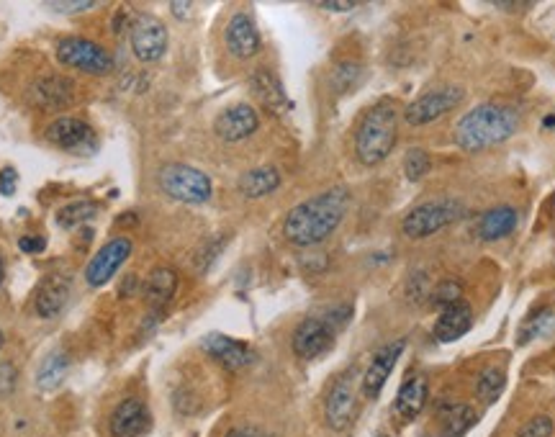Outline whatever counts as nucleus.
Wrapping results in <instances>:
<instances>
[{
	"label": "nucleus",
	"instance_id": "obj_18",
	"mask_svg": "<svg viewBox=\"0 0 555 437\" xmlns=\"http://www.w3.org/2000/svg\"><path fill=\"white\" fill-rule=\"evenodd\" d=\"M224 39H227L229 52H232L237 60H250V57H255V54L260 52V44H263L260 42V31H257L250 13H237V16L229 21Z\"/></svg>",
	"mask_w": 555,
	"mask_h": 437
},
{
	"label": "nucleus",
	"instance_id": "obj_14",
	"mask_svg": "<svg viewBox=\"0 0 555 437\" xmlns=\"http://www.w3.org/2000/svg\"><path fill=\"white\" fill-rule=\"evenodd\" d=\"M201 348L209 355H214L221 366L229 368V371H242V368H247L255 360V353L250 350V345L232 340L227 335H219V332H211V335L203 337Z\"/></svg>",
	"mask_w": 555,
	"mask_h": 437
},
{
	"label": "nucleus",
	"instance_id": "obj_6",
	"mask_svg": "<svg viewBox=\"0 0 555 437\" xmlns=\"http://www.w3.org/2000/svg\"><path fill=\"white\" fill-rule=\"evenodd\" d=\"M466 214L460 201L453 198H440V201H427V204H419L417 209H412L404 216L401 229L409 240H424L430 234L440 232L448 224L458 222L460 216Z\"/></svg>",
	"mask_w": 555,
	"mask_h": 437
},
{
	"label": "nucleus",
	"instance_id": "obj_20",
	"mask_svg": "<svg viewBox=\"0 0 555 437\" xmlns=\"http://www.w3.org/2000/svg\"><path fill=\"white\" fill-rule=\"evenodd\" d=\"M250 88H252V96L263 103L270 114L283 116L291 111V101H288L286 90H283L281 80H278L275 72L265 70V67L263 70H255L250 78Z\"/></svg>",
	"mask_w": 555,
	"mask_h": 437
},
{
	"label": "nucleus",
	"instance_id": "obj_12",
	"mask_svg": "<svg viewBox=\"0 0 555 437\" xmlns=\"http://www.w3.org/2000/svg\"><path fill=\"white\" fill-rule=\"evenodd\" d=\"M355 412V371H347L337 378L327 394V422L332 430L342 432Z\"/></svg>",
	"mask_w": 555,
	"mask_h": 437
},
{
	"label": "nucleus",
	"instance_id": "obj_42",
	"mask_svg": "<svg viewBox=\"0 0 555 437\" xmlns=\"http://www.w3.org/2000/svg\"><path fill=\"white\" fill-rule=\"evenodd\" d=\"M543 126H545V129H555V111L550 116H545Z\"/></svg>",
	"mask_w": 555,
	"mask_h": 437
},
{
	"label": "nucleus",
	"instance_id": "obj_23",
	"mask_svg": "<svg viewBox=\"0 0 555 437\" xmlns=\"http://www.w3.org/2000/svg\"><path fill=\"white\" fill-rule=\"evenodd\" d=\"M517 211L512 206H496V209L486 211L481 216V222H478V237L486 242H494V240H502L507 234H512L517 229Z\"/></svg>",
	"mask_w": 555,
	"mask_h": 437
},
{
	"label": "nucleus",
	"instance_id": "obj_4",
	"mask_svg": "<svg viewBox=\"0 0 555 437\" xmlns=\"http://www.w3.org/2000/svg\"><path fill=\"white\" fill-rule=\"evenodd\" d=\"M350 309H332L327 317H309L293 332V353L304 360H314L335 345L340 324L347 322Z\"/></svg>",
	"mask_w": 555,
	"mask_h": 437
},
{
	"label": "nucleus",
	"instance_id": "obj_41",
	"mask_svg": "<svg viewBox=\"0 0 555 437\" xmlns=\"http://www.w3.org/2000/svg\"><path fill=\"white\" fill-rule=\"evenodd\" d=\"M170 11L175 13V18H178V21H180V18L185 21V16L193 11V6H191V3H170Z\"/></svg>",
	"mask_w": 555,
	"mask_h": 437
},
{
	"label": "nucleus",
	"instance_id": "obj_26",
	"mask_svg": "<svg viewBox=\"0 0 555 437\" xmlns=\"http://www.w3.org/2000/svg\"><path fill=\"white\" fill-rule=\"evenodd\" d=\"M175 288H178V276L173 268H157L144 283V296L152 306H165L173 299Z\"/></svg>",
	"mask_w": 555,
	"mask_h": 437
},
{
	"label": "nucleus",
	"instance_id": "obj_5",
	"mask_svg": "<svg viewBox=\"0 0 555 437\" xmlns=\"http://www.w3.org/2000/svg\"><path fill=\"white\" fill-rule=\"evenodd\" d=\"M157 183H160L162 191L180 204H206L214 193L209 175L191 168V165H183V162H168L165 168H160Z\"/></svg>",
	"mask_w": 555,
	"mask_h": 437
},
{
	"label": "nucleus",
	"instance_id": "obj_3",
	"mask_svg": "<svg viewBox=\"0 0 555 437\" xmlns=\"http://www.w3.org/2000/svg\"><path fill=\"white\" fill-rule=\"evenodd\" d=\"M399 137V111L391 101H381L370 108L355 132V155L363 165L373 168L386 160Z\"/></svg>",
	"mask_w": 555,
	"mask_h": 437
},
{
	"label": "nucleus",
	"instance_id": "obj_16",
	"mask_svg": "<svg viewBox=\"0 0 555 437\" xmlns=\"http://www.w3.org/2000/svg\"><path fill=\"white\" fill-rule=\"evenodd\" d=\"M67 299H70V278L62 273H49L34 291V312L42 319H52L65 309Z\"/></svg>",
	"mask_w": 555,
	"mask_h": 437
},
{
	"label": "nucleus",
	"instance_id": "obj_9",
	"mask_svg": "<svg viewBox=\"0 0 555 437\" xmlns=\"http://www.w3.org/2000/svg\"><path fill=\"white\" fill-rule=\"evenodd\" d=\"M463 101V88L460 85H440L412 101L404 111V121L409 126H424L437 121L440 116L450 114L458 103Z\"/></svg>",
	"mask_w": 555,
	"mask_h": 437
},
{
	"label": "nucleus",
	"instance_id": "obj_13",
	"mask_svg": "<svg viewBox=\"0 0 555 437\" xmlns=\"http://www.w3.org/2000/svg\"><path fill=\"white\" fill-rule=\"evenodd\" d=\"M257 126H260V116H257L255 108L250 103H237V106H229L227 111H221L216 116L214 132L224 142H242V139L257 132Z\"/></svg>",
	"mask_w": 555,
	"mask_h": 437
},
{
	"label": "nucleus",
	"instance_id": "obj_37",
	"mask_svg": "<svg viewBox=\"0 0 555 437\" xmlns=\"http://www.w3.org/2000/svg\"><path fill=\"white\" fill-rule=\"evenodd\" d=\"M18 188V173L13 168L0 170V196H13Z\"/></svg>",
	"mask_w": 555,
	"mask_h": 437
},
{
	"label": "nucleus",
	"instance_id": "obj_25",
	"mask_svg": "<svg viewBox=\"0 0 555 437\" xmlns=\"http://www.w3.org/2000/svg\"><path fill=\"white\" fill-rule=\"evenodd\" d=\"M278 186H281V173L270 168V165L250 170V173L239 178V191L245 193L247 198H263L268 193H273Z\"/></svg>",
	"mask_w": 555,
	"mask_h": 437
},
{
	"label": "nucleus",
	"instance_id": "obj_44",
	"mask_svg": "<svg viewBox=\"0 0 555 437\" xmlns=\"http://www.w3.org/2000/svg\"><path fill=\"white\" fill-rule=\"evenodd\" d=\"M0 348H3V332H0Z\"/></svg>",
	"mask_w": 555,
	"mask_h": 437
},
{
	"label": "nucleus",
	"instance_id": "obj_24",
	"mask_svg": "<svg viewBox=\"0 0 555 437\" xmlns=\"http://www.w3.org/2000/svg\"><path fill=\"white\" fill-rule=\"evenodd\" d=\"M437 420H440L442 435L445 437H463L476 425L478 414L468 404H445L440 414H437Z\"/></svg>",
	"mask_w": 555,
	"mask_h": 437
},
{
	"label": "nucleus",
	"instance_id": "obj_28",
	"mask_svg": "<svg viewBox=\"0 0 555 437\" xmlns=\"http://www.w3.org/2000/svg\"><path fill=\"white\" fill-rule=\"evenodd\" d=\"M96 214L98 206L93 204V201H70V204H65L62 209H57L54 219H57V224H60L62 229H72L90 222Z\"/></svg>",
	"mask_w": 555,
	"mask_h": 437
},
{
	"label": "nucleus",
	"instance_id": "obj_8",
	"mask_svg": "<svg viewBox=\"0 0 555 437\" xmlns=\"http://www.w3.org/2000/svg\"><path fill=\"white\" fill-rule=\"evenodd\" d=\"M129 44L139 62H157L168 52V29L152 13H139L129 26Z\"/></svg>",
	"mask_w": 555,
	"mask_h": 437
},
{
	"label": "nucleus",
	"instance_id": "obj_10",
	"mask_svg": "<svg viewBox=\"0 0 555 437\" xmlns=\"http://www.w3.org/2000/svg\"><path fill=\"white\" fill-rule=\"evenodd\" d=\"M49 144L60 147V150L72 152V155H90L98 150V134L93 126L75 116H60L47 126L44 132Z\"/></svg>",
	"mask_w": 555,
	"mask_h": 437
},
{
	"label": "nucleus",
	"instance_id": "obj_15",
	"mask_svg": "<svg viewBox=\"0 0 555 437\" xmlns=\"http://www.w3.org/2000/svg\"><path fill=\"white\" fill-rule=\"evenodd\" d=\"M75 101V85L67 78H39L29 88V103L42 111H62Z\"/></svg>",
	"mask_w": 555,
	"mask_h": 437
},
{
	"label": "nucleus",
	"instance_id": "obj_2",
	"mask_svg": "<svg viewBox=\"0 0 555 437\" xmlns=\"http://www.w3.org/2000/svg\"><path fill=\"white\" fill-rule=\"evenodd\" d=\"M517 132V114L507 106L481 103L471 108L455 126V144L466 152L489 150Z\"/></svg>",
	"mask_w": 555,
	"mask_h": 437
},
{
	"label": "nucleus",
	"instance_id": "obj_40",
	"mask_svg": "<svg viewBox=\"0 0 555 437\" xmlns=\"http://www.w3.org/2000/svg\"><path fill=\"white\" fill-rule=\"evenodd\" d=\"M319 8L332 13H347V11H353L355 3H319Z\"/></svg>",
	"mask_w": 555,
	"mask_h": 437
},
{
	"label": "nucleus",
	"instance_id": "obj_19",
	"mask_svg": "<svg viewBox=\"0 0 555 437\" xmlns=\"http://www.w3.org/2000/svg\"><path fill=\"white\" fill-rule=\"evenodd\" d=\"M150 427V409L142 399H124L111 414V435L114 437H139Z\"/></svg>",
	"mask_w": 555,
	"mask_h": 437
},
{
	"label": "nucleus",
	"instance_id": "obj_7",
	"mask_svg": "<svg viewBox=\"0 0 555 437\" xmlns=\"http://www.w3.org/2000/svg\"><path fill=\"white\" fill-rule=\"evenodd\" d=\"M57 60L65 67H72L88 75H106L114 70V57L101 44L83 39V36H65L57 44Z\"/></svg>",
	"mask_w": 555,
	"mask_h": 437
},
{
	"label": "nucleus",
	"instance_id": "obj_30",
	"mask_svg": "<svg viewBox=\"0 0 555 437\" xmlns=\"http://www.w3.org/2000/svg\"><path fill=\"white\" fill-rule=\"evenodd\" d=\"M460 299H463V286H460V281H450V278L437 283L430 294L432 306H437V309H448V306L458 304Z\"/></svg>",
	"mask_w": 555,
	"mask_h": 437
},
{
	"label": "nucleus",
	"instance_id": "obj_38",
	"mask_svg": "<svg viewBox=\"0 0 555 437\" xmlns=\"http://www.w3.org/2000/svg\"><path fill=\"white\" fill-rule=\"evenodd\" d=\"M44 245H47L44 237H31V234H26V237L18 240V247H21V252H26V255H39V252L44 250Z\"/></svg>",
	"mask_w": 555,
	"mask_h": 437
},
{
	"label": "nucleus",
	"instance_id": "obj_29",
	"mask_svg": "<svg viewBox=\"0 0 555 437\" xmlns=\"http://www.w3.org/2000/svg\"><path fill=\"white\" fill-rule=\"evenodd\" d=\"M504 386H507V376L502 371H496V368H486L481 376H478V384H476V394L484 399L486 404H494L499 396H502Z\"/></svg>",
	"mask_w": 555,
	"mask_h": 437
},
{
	"label": "nucleus",
	"instance_id": "obj_11",
	"mask_svg": "<svg viewBox=\"0 0 555 437\" xmlns=\"http://www.w3.org/2000/svg\"><path fill=\"white\" fill-rule=\"evenodd\" d=\"M132 247L134 245L129 237H114V240H108L106 245L93 255L88 268H85V281H88V286H106V283L116 276V270L126 263V258L132 255Z\"/></svg>",
	"mask_w": 555,
	"mask_h": 437
},
{
	"label": "nucleus",
	"instance_id": "obj_22",
	"mask_svg": "<svg viewBox=\"0 0 555 437\" xmlns=\"http://www.w3.org/2000/svg\"><path fill=\"white\" fill-rule=\"evenodd\" d=\"M427 378L422 373H414L401 384L399 394H396V412L404 417V420H414L419 412L424 409V402H427Z\"/></svg>",
	"mask_w": 555,
	"mask_h": 437
},
{
	"label": "nucleus",
	"instance_id": "obj_39",
	"mask_svg": "<svg viewBox=\"0 0 555 437\" xmlns=\"http://www.w3.org/2000/svg\"><path fill=\"white\" fill-rule=\"evenodd\" d=\"M227 437H270L268 432L260 430V427H234L227 432Z\"/></svg>",
	"mask_w": 555,
	"mask_h": 437
},
{
	"label": "nucleus",
	"instance_id": "obj_17",
	"mask_svg": "<svg viewBox=\"0 0 555 437\" xmlns=\"http://www.w3.org/2000/svg\"><path fill=\"white\" fill-rule=\"evenodd\" d=\"M404 340H396V342H388V345H383L381 350H378L376 355H373V360H370V366L365 368V376H363V394L365 396H378L381 394L383 384L388 381V376H391V371H394L396 360L401 358V353H404Z\"/></svg>",
	"mask_w": 555,
	"mask_h": 437
},
{
	"label": "nucleus",
	"instance_id": "obj_21",
	"mask_svg": "<svg viewBox=\"0 0 555 437\" xmlns=\"http://www.w3.org/2000/svg\"><path fill=\"white\" fill-rule=\"evenodd\" d=\"M473 324V312L466 301H458V304L442 309L440 319L435 322V337L440 342H455L471 330Z\"/></svg>",
	"mask_w": 555,
	"mask_h": 437
},
{
	"label": "nucleus",
	"instance_id": "obj_45",
	"mask_svg": "<svg viewBox=\"0 0 555 437\" xmlns=\"http://www.w3.org/2000/svg\"><path fill=\"white\" fill-rule=\"evenodd\" d=\"M376 437H388V435H376Z\"/></svg>",
	"mask_w": 555,
	"mask_h": 437
},
{
	"label": "nucleus",
	"instance_id": "obj_36",
	"mask_svg": "<svg viewBox=\"0 0 555 437\" xmlns=\"http://www.w3.org/2000/svg\"><path fill=\"white\" fill-rule=\"evenodd\" d=\"M49 11H57V13H83V11H93L98 8V3H85V0H75V3H49Z\"/></svg>",
	"mask_w": 555,
	"mask_h": 437
},
{
	"label": "nucleus",
	"instance_id": "obj_35",
	"mask_svg": "<svg viewBox=\"0 0 555 437\" xmlns=\"http://www.w3.org/2000/svg\"><path fill=\"white\" fill-rule=\"evenodd\" d=\"M18 386V371L13 363H0V399H6L16 391Z\"/></svg>",
	"mask_w": 555,
	"mask_h": 437
},
{
	"label": "nucleus",
	"instance_id": "obj_31",
	"mask_svg": "<svg viewBox=\"0 0 555 437\" xmlns=\"http://www.w3.org/2000/svg\"><path fill=\"white\" fill-rule=\"evenodd\" d=\"M430 168H432L430 155H427L424 150H419V147H412V150L404 155V173H406V178L412 180V183H417L422 175L430 173Z\"/></svg>",
	"mask_w": 555,
	"mask_h": 437
},
{
	"label": "nucleus",
	"instance_id": "obj_34",
	"mask_svg": "<svg viewBox=\"0 0 555 437\" xmlns=\"http://www.w3.org/2000/svg\"><path fill=\"white\" fill-rule=\"evenodd\" d=\"M550 322H553V314H550V312H540L538 317H535V319H532V322H527L525 327H522L520 342H530L532 337L543 335V332L548 330Z\"/></svg>",
	"mask_w": 555,
	"mask_h": 437
},
{
	"label": "nucleus",
	"instance_id": "obj_1",
	"mask_svg": "<svg viewBox=\"0 0 555 437\" xmlns=\"http://www.w3.org/2000/svg\"><path fill=\"white\" fill-rule=\"evenodd\" d=\"M350 206V191L335 186L304 204L293 206L283 222V237L296 247H314L340 227Z\"/></svg>",
	"mask_w": 555,
	"mask_h": 437
},
{
	"label": "nucleus",
	"instance_id": "obj_33",
	"mask_svg": "<svg viewBox=\"0 0 555 437\" xmlns=\"http://www.w3.org/2000/svg\"><path fill=\"white\" fill-rule=\"evenodd\" d=\"M550 435H553V422H550V417H543V414H540V417H532V420L522 427L517 437H550Z\"/></svg>",
	"mask_w": 555,
	"mask_h": 437
},
{
	"label": "nucleus",
	"instance_id": "obj_43",
	"mask_svg": "<svg viewBox=\"0 0 555 437\" xmlns=\"http://www.w3.org/2000/svg\"><path fill=\"white\" fill-rule=\"evenodd\" d=\"M3 278H6V268H3V258H0V286H3Z\"/></svg>",
	"mask_w": 555,
	"mask_h": 437
},
{
	"label": "nucleus",
	"instance_id": "obj_32",
	"mask_svg": "<svg viewBox=\"0 0 555 437\" xmlns=\"http://www.w3.org/2000/svg\"><path fill=\"white\" fill-rule=\"evenodd\" d=\"M358 78H360V67L345 62V65H337V70L332 72V85H335L337 93H345V90H350L355 83H358Z\"/></svg>",
	"mask_w": 555,
	"mask_h": 437
},
{
	"label": "nucleus",
	"instance_id": "obj_27",
	"mask_svg": "<svg viewBox=\"0 0 555 437\" xmlns=\"http://www.w3.org/2000/svg\"><path fill=\"white\" fill-rule=\"evenodd\" d=\"M67 368H70V358H67V353H62V350H52V353L42 360L39 371H36V384H39V389L42 391L57 389V386L65 381Z\"/></svg>",
	"mask_w": 555,
	"mask_h": 437
}]
</instances>
